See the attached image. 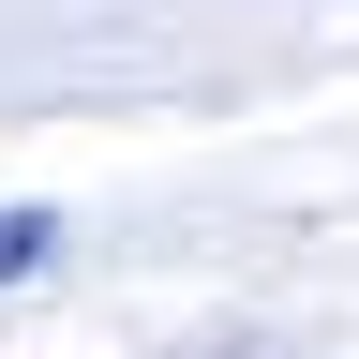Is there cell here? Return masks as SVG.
I'll return each mask as SVG.
<instances>
[{"mask_svg": "<svg viewBox=\"0 0 359 359\" xmlns=\"http://www.w3.org/2000/svg\"><path fill=\"white\" fill-rule=\"evenodd\" d=\"M45 255H60V224H45V210H0V285H15V269H45Z\"/></svg>", "mask_w": 359, "mask_h": 359, "instance_id": "cell-1", "label": "cell"}]
</instances>
